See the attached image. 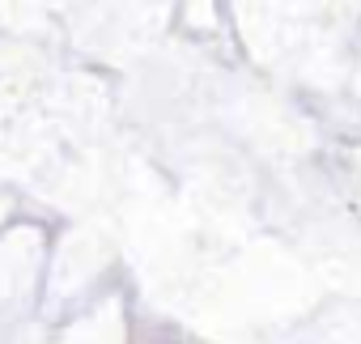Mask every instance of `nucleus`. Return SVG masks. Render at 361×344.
Here are the masks:
<instances>
[]
</instances>
